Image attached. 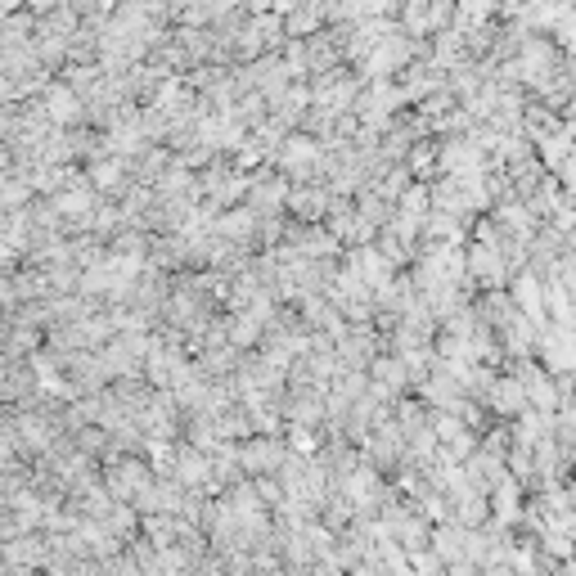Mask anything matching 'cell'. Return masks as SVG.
Wrapping results in <instances>:
<instances>
[{
    "label": "cell",
    "mask_w": 576,
    "mask_h": 576,
    "mask_svg": "<svg viewBox=\"0 0 576 576\" xmlns=\"http://www.w3.org/2000/svg\"><path fill=\"white\" fill-rule=\"evenodd\" d=\"M464 257H468V275H473L482 288H509L513 266H509V257H504L495 243L468 239V243H464Z\"/></svg>",
    "instance_id": "1"
},
{
    "label": "cell",
    "mask_w": 576,
    "mask_h": 576,
    "mask_svg": "<svg viewBox=\"0 0 576 576\" xmlns=\"http://www.w3.org/2000/svg\"><path fill=\"white\" fill-rule=\"evenodd\" d=\"M486 410H491V419H518L522 410H531L527 401V387H522V378L513 374V369H500L491 383V392H486Z\"/></svg>",
    "instance_id": "2"
},
{
    "label": "cell",
    "mask_w": 576,
    "mask_h": 576,
    "mask_svg": "<svg viewBox=\"0 0 576 576\" xmlns=\"http://www.w3.org/2000/svg\"><path fill=\"white\" fill-rule=\"evenodd\" d=\"M45 108H50V122L54 126H86V95L77 86H68L63 77H54L50 86L41 90Z\"/></svg>",
    "instance_id": "3"
},
{
    "label": "cell",
    "mask_w": 576,
    "mask_h": 576,
    "mask_svg": "<svg viewBox=\"0 0 576 576\" xmlns=\"http://www.w3.org/2000/svg\"><path fill=\"white\" fill-rule=\"evenodd\" d=\"M329 207H333V189L329 185H293V189H288V216H293V221L315 225V221L329 216Z\"/></svg>",
    "instance_id": "4"
},
{
    "label": "cell",
    "mask_w": 576,
    "mask_h": 576,
    "mask_svg": "<svg viewBox=\"0 0 576 576\" xmlns=\"http://www.w3.org/2000/svg\"><path fill=\"white\" fill-rule=\"evenodd\" d=\"M509 293H513V302L522 306V311L531 315L536 324H545L549 320V302H545V275H536V270H518V275L509 279Z\"/></svg>",
    "instance_id": "5"
}]
</instances>
